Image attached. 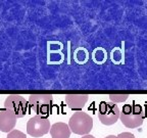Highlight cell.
I'll return each instance as SVG.
<instances>
[{
	"label": "cell",
	"mask_w": 147,
	"mask_h": 138,
	"mask_svg": "<svg viewBox=\"0 0 147 138\" xmlns=\"http://www.w3.org/2000/svg\"><path fill=\"white\" fill-rule=\"evenodd\" d=\"M16 116L13 112L3 108L0 110V131L9 133L12 131L16 124Z\"/></svg>",
	"instance_id": "52a82bcc"
},
{
	"label": "cell",
	"mask_w": 147,
	"mask_h": 138,
	"mask_svg": "<svg viewBox=\"0 0 147 138\" xmlns=\"http://www.w3.org/2000/svg\"><path fill=\"white\" fill-rule=\"evenodd\" d=\"M109 99L111 100L113 103H119V102H124L129 98L128 94H110L108 95Z\"/></svg>",
	"instance_id": "30bf717a"
},
{
	"label": "cell",
	"mask_w": 147,
	"mask_h": 138,
	"mask_svg": "<svg viewBox=\"0 0 147 138\" xmlns=\"http://www.w3.org/2000/svg\"><path fill=\"white\" fill-rule=\"evenodd\" d=\"M81 138H95L93 135H91V134H88V135H84V136H82Z\"/></svg>",
	"instance_id": "4fadbf2b"
},
{
	"label": "cell",
	"mask_w": 147,
	"mask_h": 138,
	"mask_svg": "<svg viewBox=\"0 0 147 138\" xmlns=\"http://www.w3.org/2000/svg\"><path fill=\"white\" fill-rule=\"evenodd\" d=\"M119 108L115 103L102 101L98 108V119L101 123L106 126H110L117 122L119 119Z\"/></svg>",
	"instance_id": "5b68a950"
},
{
	"label": "cell",
	"mask_w": 147,
	"mask_h": 138,
	"mask_svg": "<svg viewBox=\"0 0 147 138\" xmlns=\"http://www.w3.org/2000/svg\"><path fill=\"white\" fill-rule=\"evenodd\" d=\"M49 132L52 138H69L71 133L69 125L62 122L53 124Z\"/></svg>",
	"instance_id": "9c48e42d"
},
{
	"label": "cell",
	"mask_w": 147,
	"mask_h": 138,
	"mask_svg": "<svg viewBox=\"0 0 147 138\" xmlns=\"http://www.w3.org/2000/svg\"><path fill=\"white\" fill-rule=\"evenodd\" d=\"M67 106L71 110H81L89 99L88 94H67L64 97Z\"/></svg>",
	"instance_id": "ba28073f"
},
{
	"label": "cell",
	"mask_w": 147,
	"mask_h": 138,
	"mask_svg": "<svg viewBox=\"0 0 147 138\" xmlns=\"http://www.w3.org/2000/svg\"><path fill=\"white\" fill-rule=\"evenodd\" d=\"M69 127L71 131L78 135H88L93 128V120L84 112H76L69 118Z\"/></svg>",
	"instance_id": "7a4b0ae2"
},
{
	"label": "cell",
	"mask_w": 147,
	"mask_h": 138,
	"mask_svg": "<svg viewBox=\"0 0 147 138\" xmlns=\"http://www.w3.org/2000/svg\"><path fill=\"white\" fill-rule=\"evenodd\" d=\"M53 95L51 94H31L29 96V106L37 116L45 117L51 110Z\"/></svg>",
	"instance_id": "3957f363"
},
{
	"label": "cell",
	"mask_w": 147,
	"mask_h": 138,
	"mask_svg": "<svg viewBox=\"0 0 147 138\" xmlns=\"http://www.w3.org/2000/svg\"><path fill=\"white\" fill-rule=\"evenodd\" d=\"M6 138H27V136L20 130H12L9 132Z\"/></svg>",
	"instance_id": "8fae6325"
},
{
	"label": "cell",
	"mask_w": 147,
	"mask_h": 138,
	"mask_svg": "<svg viewBox=\"0 0 147 138\" xmlns=\"http://www.w3.org/2000/svg\"><path fill=\"white\" fill-rule=\"evenodd\" d=\"M4 108L13 112L16 118H23L27 114L28 102L23 95L10 94L5 98Z\"/></svg>",
	"instance_id": "8992f818"
},
{
	"label": "cell",
	"mask_w": 147,
	"mask_h": 138,
	"mask_svg": "<svg viewBox=\"0 0 147 138\" xmlns=\"http://www.w3.org/2000/svg\"><path fill=\"white\" fill-rule=\"evenodd\" d=\"M50 121L46 117L42 116H34L28 121L27 132L32 137L39 138L46 135L50 131Z\"/></svg>",
	"instance_id": "277c9868"
},
{
	"label": "cell",
	"mask_w": 147,
	"mask_h": 138,
	"mask_svg": "<svg viewBox=\"0 0 147 138\" xmlns=\"http://www.w3.org/2000/svg\"><path fill=\"white\" fill-rule=\"evenodd\" d=\"M105 138H115V135H108V136H106Z\"/></svg>",
	"instance_id": "5bb4252c"
},
{
	"label": "cell",
	"mask_w": 147,
	"mask_h": 138,
	"mask_svg": "<svg viewBox=\"0 0 147 138\" xmlns=\"http://www.w3.org/2000/svg\"><path fill=\"white\" fill-rule=\"evenodd\" d=\"M145 114L143 108L138 104H126L119 114V120L127 128H138L143 124Z\"/></svg>",
	"instance_id": "6da1fadb"
},
{
	"label": "cell",
	"mask_w": 147,
	"mask_h": 138,
	"mask_svg": "<svg viewBox=\"0 0 147 138\" xmlns=\"http://www.w3.org/2000/svg\"><path fill=\"white\" fill-rule=\"evenodd\" d=\"M115 138H135V136L130 132H123V133H119L117 136H115Z\"/></svg>",
	"instance_id": "7c38bea8"
}]
</instances>
